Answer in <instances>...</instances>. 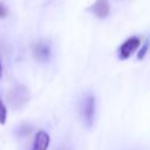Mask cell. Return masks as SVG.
Returning <instances> with one entry per match:
<instances>
[{"label": "cell", "mask_w": 150, "mask_h": 150, "mask_svg": "<svg viewBox=\"0 0 150 150\" xmlns=\"http://www.w3.org/2000/svg\"><path fill=\"white\" fill-rule=\"evenodd\" d=\"M95 110H96V100H95V97L93 95H88L84 98V101L82 103V109H81L83 123L88 128H90L94 124Z\"/></svg>", "instance_id": "cell-2"}, {"label": "cell", "mask_w": 150, "mask_h": 150, "mask_svg": "<svg viewBox=\"0 0 150 150\" xmlns=\"http://www.w3.org/2000/svg\"><path fill=\"white\" fill-rule=\"evenodd\" d=\"M90 11L100 19H104L109 12H110V6L108 0H96L94 5L90 7Z\"/></svg>", "instance_id": "cell-6"}, {"label": "cell", "mask_w": 150, "mask_h": 150, "mask_svg": "<svg viewBox=\"0 0 150 150\" xmlns=\"http://www.w3.org/2000/svg\"><path fill=\"white\" fill-rule=\"evenodd\" d=\"M7 118V109L4 104V102L0 98V124H5Z\"/></svg>", "instance_id": "cell-7"}, {"label": "cell", "mask_w": 150, "mask_h": 150, "mask_svg": "<svg viewBox=\"0 0 150 150\" xmlns=\"http://www.w3.org/2000/svg\"><path fill=\"white\" fill-rule=\"evenodd\" d=\"M33 55L38 61H47L50 57V47L46 42H38L33 47Z\"/></svg>", "instance_id": "cell-4"}, {"label": "cell", "mask_w": 150, "mask_h": 150, "mask_svg": "<svg viewBox=\"0 0 150 150\" xmlns=\"http://www.w3.org/2000/svg\"><path fill=\"white\" fill-rule=\"evenodd\" d=\"M146 52H148V40H145V42H144L143 46L141 47V49H139V52H138V54H137V59H138V60L144 59Z\"/></svg>", "instance_id": "cell-8"}, {"label": "cell", "mask_w": 150, "mask_h": 150, "mask_svg": "<svg viewBox=\"0 0 150 150\" xmlns=\"http://www.w3.org/2000/svg\"><path fill=\"white\" fill-rule=\"evenodd\" d=\"M1 75H2V67H1V63H0V77H1Z\"/></svg>", "instance_id": "cell-10"}, {"label": "cell", "mask_w": 150, "mask_h": 150, "mask_svg": "<svg viewBox=\"0 0 150 150\" xmlns=\"http://www.w3.org/2000/svg\"><path fill=\"white\" fill-rule=\"evenodd\" d=\"M141 45V40L138 36H131L129 39H127L120 47L118 49V56L121 60H125L128 59Z\"/></svg>", "instance_id": "cell-3"}, {"label": "cell", "mask_w": 150, "mask_h": 150, "mask_svg": "<svg viewBox=\"0 0 150 150\" xmlns=\"http://www.w3.org/2000/svg\"><path fill=\"white\" fill-rule=\"evenodd\" d=\"M49 142H50L49 135L46 131L40 130L36 132V135L34 137L32 150H47L49 146Z\"/></svg>", "instance_id": "cell-5"}, {"label": "cell", "mask_w": 150, "mask_h": 150, "mask_svg": "<svg viewBox=\"0 0 150 150\" xmlns=\"http://www.w3.org/2000/svg\"><path fill=\"white\" fill-rule=\"evenodd\" d=\"M7 14H8V9H7V7H6L2 2H0V19L5 18Z\"/></svg>", "instance_id": "cell-9"}, {"label": "cell", "mask_w": 150, "mask_h": 150, "mask_svg": "<svg viewBox=\"0 0 150 150\" xmlns=\"http://www.w3.org/2000/svg\"><path fill=\"white\" fill-rule=\"evenodd\" d=\"M7 101L12 108L20 109L23 105H26L27 102L29 101V90L25 86L19 84L8 91Z\"/></svg>", "instance_id": "cell-1"}]
</instances>
